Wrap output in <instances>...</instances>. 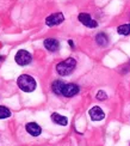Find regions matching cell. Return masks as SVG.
I'll use <instances>...</instances> for the list:
<instances>
[{
	"label": "cell",
	"instance_id": "6da1fadb",
	"mask_svg": "<svg viewBox=\"0 0 130 146\" xmlns=\"http://www.w3.org/2000/svg\"><path fill=\"white\" fill-rule=\"evenodd\" d=\"M77 66V61L75 59L73 58H68L66 60H63V61H61L56 65V71L60 76H69L71 73L74 71V68H75Z\"/></svg>",
	"mask_w": 130,
	"mask_h": 146
},
{
	"label": "cell",
	"instance_id": "7a4b0ae2",
	"mask_svg": "<svg viewBox=\"0 0 130 146\" xmlns=\"http://www.w3.org/2000/svg\"><path fill=\"white\" fill-rule=\"evenodd\" d=\"M17 84L19 86L20 90H23L24 92H32L36 89V82L32 77H30L28 74H22L18 77Z\"/></svg>",
	"mask_w": 130,
	"mask_h": 146
},
{
	"label": "cell",
	"instance_id": "3957f363",
	"mask_svg": "<svg viewBox=\"0 0 130 146\" xmlns=\"http://www.w3.org/2000/svg\"><path fill=\"white\" fill-rule=\"evenodd\" d=\"M15 60L19 66H26V65H29L30 62H31L32 56L28 50H19V52H17Z\"/></svg>",
	"mask_w": 130,
	"mask_h": 146
},
{
	"label": "cell",
	"instance_id": "277c9868",
	"mask_svg": "<svg viewBox=\"0 0 130 146\" xmlns=\"http://www.w3.org/2000/svg\"><path fill=\"white\" fill-rule=\"evenodd\" d=\"M65 21V17L61 12H57V13H53L49 17H47L46 19V24L48 27H54V25H59Z\"/></svg>",
	"mask_w": 130,
	"mask_h": 146
},
{
	"label": "cell",
	"instance_id": "5b68a950",
	"mask_svg": "<svg viewBox=\"0 0 130 146\" xmlns=\"http://www.w3.org/2000/svg\"><path fill=\"white\" fill-rule=\"evenodd\" d=\"M79 91H80V89H79L78 85L71 83V84H66L65 85L62 95L65 97H73V96H75L77 94H79Z\"/></svg>",
	"mask_w": 130,
	"mask_h": 146
},
{
	"label": "cell",
	"instance_id": "8992f818",
	"mask_svg": "<svg viewBox=\"0 0 130 146\" xmlns=\"http://www.w3.org/2000/svg\"><path fill=\"white\" fill-rule=\"evenodd\" d=\"M78 18H79V21L87 28H97L98 27V23L94 19H92L88 13H80Z\"/></svg>",
	"mask_w": 130,
	"mask_h": 146
},
{
	"label": "cell",
	"instance_id": "52a82bcc",
	"mask_svg": "<svg viewBox=\"0 0 130 146\" xmlns=\"http://www.w3.org/2000/svg\"><path fill=\"white\" fill-rule=\"evenodd\" d=\"M88 114H90V117L93 120V121H100V120H103L105 117V114L102 110V108L100 107H97V106L93 107V108H91Z\"/></svg>",
	"mask_w": 130,
	"mask_h": 146
},
{
	"label": "cell",
	"instance_id": "ba28073f",
	"mask_svg": "<svg viewBox=\"0 0 130 146\" xmlns=\"http://www.w3.org/2000/svg\"><path fill=\"white\" fill-rule=\"evenodd\" d=\"M25 128H26V132L32 137H38L42 132V128L36 122H29L25 126Z\"/></svg>",
	"mask_w": 130,
	"mask_h": 146
},
{
	"label": "cell",
	"instance_id": "9c48e42d",
	"mask_svg": "<svg viewBox=\"0 0 130 146\" xmlns=\"http://www.w3.org/2000/svg\"><path fill=\"white\" fill-rule=\"evenodd\" d=\"M44 47L49 52H56L60 47V43H59V41L55 38H47V40H44Z\"/></svg>",
	"mask_w": 130,
	"mask_h": 146
},
{
	"label": "cell",
	"instance_id": "30bf717a",
	"mask_svg": "<svg viewBox=\"0 0 130 146\" xmlns=\"http://www.w3.org/2000/svg\"><path fill=\"white\" fill-rule=\"evenodd\" d=\"M51 120L54 121L55 123L61 125V126H67V125H68L67 117H66V116H62V115H60V114H57V113L51 114Z\"/></svg>",
	"mask_w": 130,
	"mask_h": 146
},
{
	"label": "cell",
	"instance_id": "8fae6325",
	"mask_svg": "<svg viewBox=\"0 0 130 146\" xmlns=\"http://www.w3.org/2000/svg\"><path fill=\"white\" fill-rule=\"evenodd\" d=\"M65 85L63 82H61V80H55L51 85V89H53V92L55 95H62V91H63V88H65Z\"/></svg>",
	"mask_w": 130,
	"mask_h": 146
},
{
	"label": "cell",
	"instance_id": "7c38bea8",
	"mask_svg": "<svg viewBox=\"0 0 130 146\" xmlns=\"http://www.w3.org/2000/svg\"><path fill=\"white\" fill-rule=\"evenodd\" d=\"M96 41H97V43L99 46H102V47H105L108 44V42H109V38H108V36L106 34H104V33H99L97 36H96Z\"/></svg>",
	"mask_w": 130,
	"mask_h": 146
},
{
	"label": "cell",
	"instance_id": "4fadbf2b",
	"mask_svg": "<svg viewBox=\"0 0 130 146\" xmlns=\"http://www.w3.org/2000/svg\"><path fill=\"white\" fill-rule=\"evenodd\" d=\"M117 33L119 35H129L130 34V24H123L117 28Z\"/></svg>",
	"mask_w": 130,
	"mask_h": 146
},
{
	"label": "cell",
	"instance_id": "5bb4252c",
	"mask_svg": "<svg viewBox=\"0 0 130 146\" xmlns=\"http://www.w3.org/2000/svg\"><path fill=\"white\" fill-rule=\"evenodd\" d=\"M11 116V111L9 108L0 106V119H7Z\"/></svg>",
	"mask_w": 130,
	"mask_h": 146
},
{
	"label": "cell",
	"instance_id": "9a60e30c",
	"mask_svg": "<svg viewBox=\"0 0 130 146\" xmlns=\"http://www.w3.org/2000/svg\"><path fill=\"white\" fill-rule=\"evenodd\" d=\"M106 98H108V95L105 94L103 90H100V91H98L97 92V100L98 101H105Z\"/></svg>",
	"mask_w": 130,
	"mask_h": 146
},
{
	"label": "cell",
	"instance_id": "2e32d148",
	"mask_svg": "<svg viewBox=\"0 0 130 146\" xmlns=\"http://www.w3.org/2000/svg\"><path fill=\"white\" fill-rule=\"evenodd\" d=\"M68 43H69V46H71V47H74V43H73V41H72V40L68 41Z\"/></svg>",
	"mask_w": 130,
	"mask_h": 146
}]
</instances>
